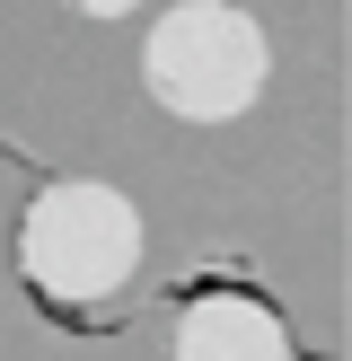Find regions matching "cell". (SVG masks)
Masks as SVG:
<instances>
[{
    "label": "cell",
    "mask_w": 352,
    "mask_h": 361,
    "mask_svg": "<svg viewBox=\"0 0 352 361\" xmlns=\"http://www.w3.org/2000/svg\"><path fill=\"white\" fill-rule=\"evenodd\" d=\"M141 274V203L106 176H53L18 212V282L53 317L106 309Z\"/></svg>",
    "instance_id": "cell-1"
},
{
    "label": "cell",
    "mask_w": 352,
    "mask_h": 361,
    "mask_svg": "<svg viewBox=\"0 0 352 361\" xmlns=\"http://www.w3.org/2000/svg\"><path fill=\"white\" fill-rule=\"evenodd\" d=\"M168 361H299V344L282 326V309H264L246 291H203L176 309Z\"/></svg>",
    "instance_id": "cell-3"
},
{
    "label": "cell",
    "mask_w": 352,
    "mask_h": 361,
    "mask_svg": "<svg viewBox=\"0 0 352 361\" xmlns=\"http://www.w3.org/2000/svg\"><path fill=\"white\" fill-rule=\"evenodd\" d=\"M273 44L238 0H176L141 35V80L176 123H238L264 97Z\"/></svg>",
    "instance_id": "cell-2"
},
{
    "label": "cell",
    "mask_w": 352,
    "mask_h": 361,
    "mask_svg": "<svg viewBox=\"0 0 352 361\" xmlns=\"http://www.w3.org/2000/svg\"><path fill=\"white\" fill-rule=\"evenodd\" d=\"M62 9H70V18H141L150 0H62Z\"/></svg>",
    "instance_id": "cell-4"
}]
</instances>
